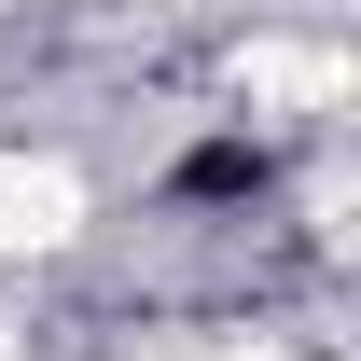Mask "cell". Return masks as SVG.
Instances as JSON below:
<instances>
[{
	"label": "cell",
	"mask_w": 361,
	"mask_h": 361,
	"mask_svg": "<svg viewBox=\"0 0 361 361\" xmlns=\"http://www.w3.org/2000/svg\"><path fill=\"white\" fill-rule=\"evenodd\" d=\"M70 223H84V167H56V153H0V250H56Z\"/></svg>",
	"instance_id": "1"
},
{
	"label": "cell",
	"mask_w": 361,
	"mask_h": 361,
	"mask_svg": "<svg viewBox=\"0 0 361 361\" xmlns=\"http://www.w3.org/2000/svg\"><path fill=\"white\" fill-rule=\"evenodd\" d=\"M0 361H14V334H0Z\"/></svg>",
	"instance_id": "2"
},
{
	"label": "cell",
	"mask_w": 361,
	"mask_h": 361,
	"mask_svg": "<svg viewBox=\"0 0 361 361\" xmlns=\"http://www.w3.org/2000/svg\"><path fill=\"white\" fill-rule=\"evenodd\" d=\"M250 361H278V348H250Z\"/></svg>",
	"instance_id": "3"
}]
</instances>
